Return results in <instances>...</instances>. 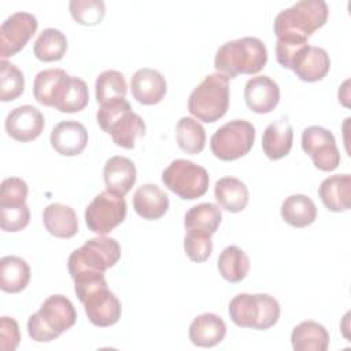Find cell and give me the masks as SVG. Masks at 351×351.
<instances>
[{
    "label": "cell",
    "instance_id": "cell-1",
    "mask_svg": "<svg viewBox=\"0 0 351 351\" xmlns=\"http://www.w3.org/2000/svg\"><path fill=\"white\" fill-rule=\"evenodd\" d=\"M74 291L85 307L88 319L100 328L117 324L122 314L118 298L108 289L104 274L74 280Z\"/></svg>",
    "mask_w": 351,
    "mask_h": 351
},
{
    "label": "cell",
    "instance_id": "cell-2",
    "mask_svg": "<svg viewBox=\"0 0 351 351\" xmlns=\"http://www.w3.org/2000/svg\"><path fill=\"white\" fill-rule=\"evenodd\" d=\"M267 62V49L256 37H243L222 44L214 58V67L228 78L256 74Z\"/></svg>",
    "mask_w": 351,
    "mask_h": 351
},
{
    "label": "cell",
    "instance_id": "cell-3",
    "mask_svg": "<svg viewBox=\"0 0 351 351\" xmlns=\"http://www.w3.org/2000/svg\"><path fill=\"white\" fill-rule=\"evenodd\" d=\"M96 119L99 126L112 137V141L126 149L134 148L136 140L145 134V122L132 111L130 103L125 97L100 104Z\"/></svg>",
    "mask_w": 351,
    "mask_h": 351
},
{
    "label": "cell",
    "instance_id": "cell-4",
    "mask_svg": "<svg viewBox=\"0 0 351 351\" xmlns=\"http://www.w3.org/2000/svg\"><path fill=\"white\" fill-rule=\"evenodd\" d=\"M77 321V311L69 298L51 295L40 310L27 321L29 336L37 343H48L70 329Z\"/></svg>",
    "mask_w": 351,
    "mask_h": 351
},
{
    "label": "cell",
    "instance_id": "cell-5",
    "mask_svg": "<svg viewBox=\"0 0 351 351\" xmlns=\"http://www.w3.org/2000/svg\"><path fill=\"white\" fill-rule=\"evenodd\" d=\"M329 16V7L322 0H302L285 8L274 18L273 29L277 37L308 38L322 27Z\"/></svg>",
    "mask_w": 351,
    "mask_h": 351
},
{
    "label": "cell",
    "instance_id": "cell-6",
    "mask_svg": "<svg viewBox=\"0 0 351 351\" xmlns=\"http://www.w3.org/2000/svg\"><path fill=\"white\" fill-rule=\"evenodd\" d=\"M121 258V245L112 237L97 236L89 239L84 245L74 250L67 261L69 273L73 280L104 274Z\"/></svg>",
    "mask_w": 351,
    "mask_h": 351
},
{
    "label": "cell",
    "instance_id": "cell-7",
    "mask_svg": "<svg viewBox=\"0 0 351 351\" xmlns=\"http://www.w3.org/2000/svg\"><path fill=\"white\" fill-rule=\"evenodd\" d=\"M228 107L229 78L218 71L207 75L188 97V111L206 123L222 118Z\"/></svg>",
    "mask_w": 351,
    "mask_h": 351
},
{
    "label": "cell",
    "instance_id": "cell-8",
    "mask_svg": "<svg viewBox=\"0 0 351 351\" xmlns=\"http://www.w3.org/2000/svg\"><path fill=\"white\" fill-rule=\"evenodd\" d=\"M228 311L237 326L258 330L274 326L281 313L277 299L267 293H239L230 300Z\"/></svg>",
    "mask_w": 351,
    "mask_h": 351
},
{
    "label": "cell",
    "instance_id": "cell-9",
    "mask_svg": "<svg viewBox=\"0 0 351 351\" xmlns=\"http://www.w3.org/2000/svg\"><path fill=\"white\" fill-rule=\"evenodd\" d=\"M162 181L178 197L195 200L207 192L210 177L204 167L186 159H176L163 170Z\"/></svg>",
    "mask_w": 351,
    "mask_h": 351
},
{
    "label": "cell",
    "instance_id": "cell-10",
    "mask_svg": "<svg viewBox=\"0 0 351 351\" xmlns=\"http://www.w3.org/2000/svg\"><path fill=\"white\" fill-rule=\"evenodd\" d=\"M255 141V128L244 119H233L222 125L211 136L210 148L215 158L232 162L247 155Z\"/></svg>",
    "mask_w": 351,
    "mask_h": 351
},
{
    "label": "cell",
    "instance_id": "cell-11",
    "mask_svg": "<svg viewBox=\"0 0 351 351\" xmlns=\"http://www.w3.org/2000/svg\"><path fill=\"white\" fill-rule=\"evenodd\" d=\"M126 217V202L123 196L110 191L100 192L85 210V222L93 233L104 236L122 223Z\"/></svg>",
    "mask_w": 351,
    "mask_h": 351
},
{
    "label": "cell",
    "instance_id": "cell-12",
    "mask_svg": "<svg viewBox=\"0 0 351 351\" xmlns=\"http://www.w3.org/2000/svg\"><path fill=\"white\" fill-rule=\"evenodd\" d=\"M302 148L310 155L314 166L322 171H333L340 165L335 136L322 126H310L303 130Z\"/></svg>",
    "mask_w": 351,
    "mask_h": 351
},
{
    "label": "cell",
    "instance_id": "cell-13",
    "mask_svg": "<svg viewBox=\"0 0 351 351\" xmlns=\"http://www.w3.org/2000/svg\"><path fill=\"white\" fill-rule=\"evenodd\" d=\"M38 27L37 18L30 12H15L10 15L0 27L1 60L16 55L25 48Z\"/></svg>",
    "mask_w": 351,
    "mask_h": 351
},
{
    "label": "cell",
    "instance_id": "cell-14",
    "mask_svg": "<svg viewBox=\"0 0 351 351\" xmlns=\"http://www.w3.org/2000/svg\"><path fill=\"white\" fill-rule=\"evenodd\" d=\"M4 125L5 132L11 138L21 143H27L41 134L45 121L38 108L25 104L11 110Z\"/></svg>",
    "mask_w": 351,
    "mask_h": 351
},
{
    "label": "cell",
    "instance_id": "cell-15",
    "mask_svg": "<svg viewBox=\"0 0 351 351\" xmlns=\"http://www.w3.org/2000/svg\"><path fill=\"white\" fill-rule=\"evenodd\" d=\"M244 99L251 111L269 114L280 101V88L277 82L267 75L252 77L245 84Z\"/></svg>",
    "mask_w": 351,
    "mask_h": 351
},
{
    "label": "cell",
    "instance_id": "cell-16",
    "mask_svg": "<svg viewBox=\"0 0 351 351\" xmlns=\"http://www.w3.org/2000/svg\"><path fill=\"white\" fill-rule=\"evenodd\" d=\"M330 69V58L324 48L307 44L295 58L291 70L306 82H315L326 77Z\"/></svg>",
    "mask_w": 351,
    "mask_h": 351
},
{
    "label": "cell",
    "instance_id": "cell-17",
    "mask_svg": "<svg viewBox=\"0 0 351 351\" xmlns=\"http://www.w3.org/2000/svg\"><path fill=\"white\" fill-rule=\"evenodd\" d=\"M52 148L64 156L80 155L88 144V130L77 121H62L51 132Z\"/></svg>",
    "mask_w": 351,
    "mask_h": 351
},
{
    "label": "cell",
    "instance_id": "cell-18",
    "mask_svg": "<svg viewBox=\"0 0 351 351\" xmlns=\"http://www.w3.org/2000/svg\"><path fill=\"white\" fill-rule=\"evenodd\" d=\"M130 89L133 97L145 106L159 103L167 90L165 77L154 69L144 67L137 70L130 80Z\"/></svg>",
    "mask_w": 351,
    "mask_h": 351
},
{
    "label": "cell",
    "instance_id": "cell-19",
    "mask_svg": "<svg viewBox=\"0 0 351 351\" xmlns=\"http://www.w3.org/2000/svg\"><path fill=\"white\" fill-rule=\"evenodd\" d=\"M103 178L107 191L125 196L137 180V170L130 159L117 155L106 162Z\"/></svg>",
    "mask_w": 351,
    "mask_h": 351
},
{
    "label": "cell",
    "instance_id": "cell-20",
    "mask_svg": "<svg viewBox=\"0 0 351 351\" xmlns=\"http://www.w3.org/2000/svg\"><path fill=\"white\" fill-rule=\"evenodd\" d=\"M293 129L285 117L269 123L262 136V149L271 160L287 156L292 148Z\"/></svg>",
    "mask_w": 351,
    "mask_h": 351
},
{
    "label": "cell",
    "instance_id": "cell-21",
    "mask_svg": "<svg viewBox=\"0 0 351 351\" xmlns=\"http://www.w3.org/2000/svg\"><path fill=\"white\" fill-rule=\"evenodd\" d=\"M318 195L329 211H347L351 200V176L336 174L325 178L318 188Z\"/></svg>",
    "mask_w": 351,
    "mask_h": 351
},
{
    "label": "cell",
    "instance_id": "cell-22",
    "mask_svg": "<svg viewBox=\"0 0 351 351\" xmlns=\"http://www.w3.org/2000/svg\"><path fill=\"white\" fill-rule=\"evenodd\" d=\"M189 340L197 347H213L219 344L226 335L223 319L214 313L197 315L189 325Z\"/></svg>",
    "mask_w": 351,
    "mask_h": 351
},
{
    "label": "cell",
    "instance_id": "cell-23",
    "mask_svg": "<svg viewBox=\"0 0 351 351\" xmlns=\"http://www.w3.org/2000/svg\"><path fill=\"white\" fill-rule=\"evenodd\" d=\"M133 207L144 219H159L169 208V196L158 185L144 184L134 192Z\"/></svg>",
    "mask_w": 351,
    "mask_h": 351
},
{
    "label": "cell",
    "instance_id": "cell-24",
    "mask_svg": "<svg viewBox=\"0 0 351 351\" xmlns=\"http://www.w3.org/2000/svg\"><path fill=\"white\" fill-rule=\"evenodd\" d=\"M43 222L48 233L60 239H70L78 232L75 211L66 204L52 203L43 211Z\"/></svg>",
    "mask_w": 351,
    "mask_h": 351
},
{
    "label": "cell",
    "instance_id": "cell-25",
    "mask_svg": "<svg viewBox=\"0 0 351 351\" xmlns=\"http://www.w3.org/2000/svg\"><path fill=\"white\" fill-rule=\"evenodd\" d=\"M214 195L218 204L230 213H240L248 204V188L236 177H222L215 182Z\"/></svg>",
    "mask_w": 351,
    "mask_h": 351
},
{
    "label": "cell",
    "instance_id": "cell-26",
    "mask_svg": "<svg viewBox=\"0 0 351 351\" xmlns=\"http://www.w3.org/2000/svg\"><path fill=\"white\" fill-rule=\"evenodd\" d=\"M328 330L315 321H303L296 325L291 335L295 351H325L329 347Z\"/></svg>",
    "mask_w": 351,
    "mask_h": 351
},
{
    "label": "cell",
    "instance_id": "cell-27",
    "mask_svg": "<svg viewBox=\"0 0 351 351\" xmlns=\"http://www.w3.org/2000/svg\"><path fill=\"white\" fill-rule=\"evenodd\" d=\"M89 92L86 82L78 77L67 75L64 82L62 84L53 108L60 112H78L88 106Z\"/></svg>",
    "mask_w": 351,
    "mask_h": 351
},
{
    "label": "cell",
    "instance_id": "cell-28",
    "mask_svg": "<svg viewBox=\"0 0 351 351\" xmlns=\"http://www.w3.org/2000/svg\"><path fill=\"white\" fill-rule=\"evenodd\" d=\"M30 281L29 263L15 255H7L0 259V288L8 293L23 291Z\"/></svg>",
    "mask_w": 351,
    "mask_h": 351
},
{
    "label": "cell",
    "instance_id": "cell-29",
    "mask_svg": "<svg viewBox=\"0 0 351 351\" xmlns=\"http://www.w3.org/2000/svg\"><path fill=\"white\" fill-rule=\"evenodd\" d=\"M281 217L291 226L304 228L315 221L317 207L306 195H291L281 204Z\"/></svg>",
    "mask_w": 351,
    "mask_h": 351
},
{
    "label": "cell",
    "instance_id": "cell-30",
    "mask_svg": "<svg viewBox=\"0 0 351 351\" xmlns=\"http://www.w3.org/2000/svg\"><path fill=\"white\" fill-rule=\"evenodd\" d=\"M217 266L219 274L226 281L236 284L247 277L250 271V259L241 248L236 245H229L223 248V251L219 254Z\"/></svg>",
    "mask_w": 351,
    "mask_h": 351
},
{
    "label": "cell",
    "instance_id": "cell-31",
    "mask_svg": "<svg viewBox=\"0 0 351 351\" xmlns=\"http://www.w3.org/2000/svg\"><path fill=\"white\" fill-rule=\"evenodd\" d=\"M67 51L66 36L53 27L44 29L37 37L33 52L41 62H56L60 60Z\"/></svg>",
    "mask_w": 351,
    "mask_h": 351
},
{
    "label": "cell",
    "instance_id": "cell-32",
    "mask_svg": "<svg viewBox=\"0 0 351 351\" xmlns=\"http://www.w3.org/2000/svg\"><path fill=\"white\" fill-rule=\"evenodd\" d=\"M67 75L63 69H47L40 71L34 78V99L43 106L53 107L58 90Z\"/></svg>",
    "mask_w": 351,
    "mask_h": 351
},
{
    "label": "cell",
    "instance_id": "cell-33",
    "mask_svg": "<svg viewBox=\"0 0 351 351\" xmlns=\"http://www.w3.org/2000/svg\"><path fill=\"white\" fill-rule=\"evenodd\" d=\"M178 147L191 155L200 154L206 145L204 128L191 117H182L176 126Z\"/></svg>",
    "mask_w": 351,
    "mask_h": 351
},
{
    "label": "cell",
    "instance_id": "cell-34",
    "mask_svg": "<svg viewBox=\"0 0 351 351\" xmlns=\"http://www.w3.org/2000/svg\"><path fill=\"white\" fill-rule=\"evenodd\" d=\"M222 221L221 208L214 203H200L191 207L184 218L185 229H200L215 233Z\"/></svg>",
    "mask_w": 351,
    "mask_h": 351
},
{
    "label": "cell",
    "instance_id": "cell-35",
    "mask_svg": "<svg viewBox=\"0 0 351 351\" xmlns=\"http://www.w3.org/2000/svg\"><path fill=\"white\" fill-rule=\"evenodd\" d=\"M95 89L99 104H104L115 99H123L128 92L126 78L117 70H106L96 78Z\"/></svg>",
    "mask_w": 351,
    "mask_h": 351
},
{
    "label": "cell",
    "instance_id": "cell-36",
    "mask_svg": "<svg viewBox=\"0 0 351 351\" xmlns=\"http://www.w3.org/2000/svg\"><path fill=\"white\" fill-rule=\"evenodd\" d=\"M25 89L23 73L7 60L0 62V100L12 101L22 95Z\"/></svg>",
    "mask_w": 351,
    "mask_h": 351
},
{
    "label": "cell",
    "instance_id": "cell-37",
    "mask_svg": "<svg viewBox=\"0 0 351 351\" xmlns=\"http://www.w3.org/2000/svg\"><path fill=\"white\" fill-rule=\"evenodd\" d=\"M184 250L192 262H204L213 251L211 233L200 229H188L184 237Z\"/></svg>",
    "mask_w": 351,
    "mask_h": 351
},
{
    "label": "cell",
    "instance_id": "cell-38",
    "mask_svg": "<svg viewBox=\"0 0 351 351\" xmlns=\"http://www.w3.org/2000/svg\"><path fill=\"white\" fill-rule=\"evenodd\" d=\"M73 19L84 26H95L101 22L106 14L101 0H71L69 4Z\"/></svg>",
    "mask_w": 351,
    "mask_h": 351
},
{
    "label": "cell",
    "instance_id": "cell-39",
    "mask_svg": "<svg viewBox=\"0 0 351 351\" xmlns=\"http://www.w3.org/2000/svg\"><path fill=\"white\" fill-rule=\"evenodd\" d=\"M27 184L19 177H8L0 185V207H16L26 204Z\"/></svg>",
    "mask_w": 351,
    "mask_h": 351
},
{
    "label": "cell",
    "instance_id": "cell-40",
    "mask_svg": "<svg viewBox=\"0 0 351 351\" xmlns=\"http://www.w3.org/2000/svg\"><path fill=\"white\" fill-rule=\"evenodd\" d=\"M30 222L27 204L16 207H0V226L4 232H19Z\"/></svg>",
    "mask_w": 351,
    "mask_h": 351
},
{
    "label": "cell",
    "instance_id": "cell-41",
    "mask_svg": "<svg viewBox=\"0 0 351 351\" xmlns=\"http://www.w3.org/2000/svg\"><path fill=\"white\" fill-rule=\"evenodd\" d=\"M306 38L299 37H277L276 43V58L277 62L284 67L289 69L292 67V63L296 58V55L307 45Z\"/></svg>",
    "mask_w": 351,
    "mask_h": 351
},
{
    "label": "cell",
    "instance_id": "cell-42",
    "mask_svg": "<svg viewBox=\"0 0 351 351\" xmlns=\"http://www.w3.org/2000/svg\"><path fill=\"white\" fill-rule=\"evenodd\" d=\"M21 340L19 326L14 318L1 317L0 319V348L3 351H14Z\"/></svg>",
    "mask_w": 351,
    "mask_h": 351
}]
</instances>
